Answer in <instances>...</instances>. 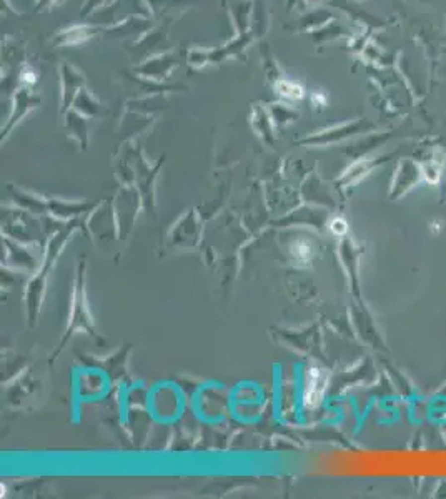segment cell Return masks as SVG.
Returning a JSON list of instances; mask_svg holds the SVG:
<instances>
[{"label": "cell", "mask_w": 446, "mask_h": 499, "mask_svg": "<svg viewBox=\"0 0 446 499\" xmlns=\"http://www.w3.org/2000/svg\"><path fill=\"white\" fill-rule=\"evenodd\" d=\"M330 228H331V231L336 233V235H343V233L346 231V223L338 218V220H333V221H331V226H330Z\"/></svg>", "instance_id": "cell-1"}]
</instances>
